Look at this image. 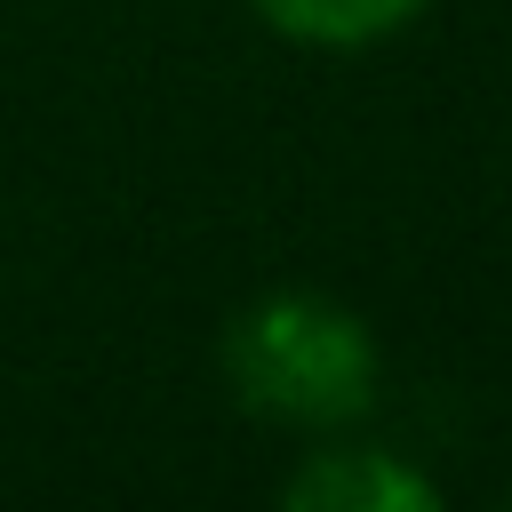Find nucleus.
<instances>
[{
  "label": "nucleus",
  "mask_w": 512,
  "mask_h": 512,
  "mask_svg": "<svg viewBox=\"0 0 512 512\" xmlns=\"http://www.w3.org/2000/svg\"><path fill=\"white\" fill-rule=\"evenodd\" d=\"M224 384L264 424L336 432L376 408L384 352L352 304H336L320 288H272L224 328Z\"/></svg>",
  "instance_id": "nucleus-1"
},
{
  "label": "nucleus",
  "mask_w": 512,
  "mask_h": 512,
  "mask_svg": "<svg viewBox=\"0 0 512 512\" xmlns=\"http://www.w3.org/2000/svg\"><path fill=\"white\" fill-rule=\"evenodd\" d=\"M280 504H296V512H432L440 488L408 456H392L376 440H344V448H312L288 472Z\"/></svg>",
  "instance_id": "nucleus-2"
},
{
  "label": "nucleus",
  "mask_w": 512,
  "mask_h": 512,
  "mask_svg": "<svg viewBox=\"0 0 512 512\" xmlns=\"http://www.w3.org/2000/svg\"><path fill=\"white\" fill-rule=\"evenodd\" d=\"M248 8L296 48H376L408 32L432 0H248Z\"/></svg>",
  "instance_id": "nucleus-3"
}]
</instances>
